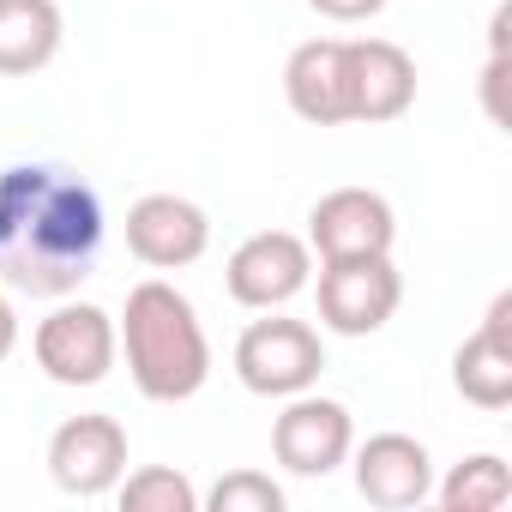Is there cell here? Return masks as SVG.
Listing matches in <instances>:
<instances>
[{"instance_id":"8992f818","label":"cell","mask_w":512,"mask_h":512,"mask_svg":"<svg viewBox=\"0 0 512 512\" xmlns=\"http://www.w3.org/2000/svg\"><path fill=\"white\" fill-rule=\"evenodd\" d=\"M308 284H314V247H308V235H290V229H260V235H247V241L229 253V266H223L229 302H241V308H253V314L290 308Z\"/></svg>"},{"instance_id":"6da1fadb","label":"cell","mask_w":512,"mask_h":512,"mask_svg":"<svg viewBox=\"0 0 512 512\" xmlns=\"http://www.w3.org/2000/svg\"><path fill=\"white\" fill-rule=\"evenodd\" d=\"M103 253V199L79 169L13 163L0 169V284L13 296L61 302Z\"/></svg>"},{"instance_id":"8fae6325","label":"cell","mask_w":512,"mask_h":512,"mask_svg":"<svg viewBox=\"0 0 512 512\" xmlns=\"http://www.w3.org/2000/svg\"><path fill=\"white\" fill-rule=\"evenodd\" d=\"M392 241H398V217L374 187H332L308 211L314 260H368V253H392Z\"/></svg>"},{"instance_id":"5b68a950","label":"cell","mask_w":512,"mask_h":512,"mask_svg":"<svg viewBox=\"0 0 512 512\" xmlns=\"http://www.w3.org/2000/svg\"><path fill=\"white\" fill-rule=\"evenodd\" d=\"M320 326L338 338H374L398 302H404V278L392 266V253H368V260H320Z\"/></svg>"},{"instance_id":"52a82bcc","label":"cell","mask_w":512,"mask_h":512,"mask_svg":"<svg viewBox=\"0 0 512 512\" xmlns=\"http://www.w3.org/2000/svg\"><path fill=\"white\" fill-rule=\"evenodd\" d=\"M356 446V422L338 398H320L314 386L284 398L278 422H272V458L290 476H332Z\"/></svg>"},{"instance_id":"d6986e66","label":"cell","mask_w":512,"mask_h":512,"mask_svg":"<svg viewBox=\"0 0 512 512\" xmlns=\"http://www.w3.org/2000/svg\"><path fill=\"white\" fill-rule=\"evenodd\" d=\"M500 91H506V49H488V61H482V109H488L494 127H506V103H500Z\"/></svg>"},{"instance_id":"5bb4252c","label":"cell","mask_w":512,"mask_h":512,"mask_svg":"<svg viewBox=\"0 0 512 512\" xmlns=\"http://www.w3.org/2000/svg\"><path fill=\"white\" fill-rule=\"evenodd\" d=\"M284 103L308 127H350L344 97V37H308L284 61Z\"/></svg>"},{"instance_id":"9a60e30c","label":"cell","mask_w":512,"mask_h":512,"mask_svg":"<svg viewBox=\"0 0 512 512\" xmlns=\"http://www.w3.org/2000/svg\"><path fill=\"white\" fill-rule=\"evenodd\" d=\"M67 19L55 0H0V79H31L61 55Z\"/></svg>"},{"instance_id":"277c9868","label":"cell","mask_w":512,"mask_h":512,"mask_svg":"<svg viewBox=\"0 0 512 512\" xmlns=\"http://www.w3.org/2000/svg\"><path fill=\"white\" fill-rule=\"evenodd\" d=\"M31 356H37V368L55 380V386H103L109 374H115V362H121V338H115V314H103L97 302H67L61 296V308L49 314V320H37V332H31Z\"/></svg>"},{"instance_id":"e0dca14e","label":"cell","mask_w":512,"mask_h":512,"mask_svg":"<svg viewBox=\"0 0 512 512\" xmlns=\"http://www.w3.org/2000/svg\"><path fill=\"white\" fill-rule=\"evenodd\" d=\"M115 500L121 512H199V488L187 470L175 464H145V470H127L115 482Z\"/></svg>"},{"instance_id":"3957f363","label":"cell","mask_w":512,"mask_h":512,"mask_svg":"<svg viewBox=\"0 0 512 512\" xmlns=\"http://www.w3.org/2000/svg\"><path fill=\"white\" fill-rule=\"evenodd\" d=\"M326 374V344L308 320H290L272 308V320H253L241 338H235V380L253 392V398H296L308 386H320Z\"/></svg>"},{"instance_id":"2e32d148","label":"cell","mask_w":512,"mask_h":512,"mask_svg":"<svg viewBox=\"0 0 512 512\" xmlns=\"http://www.w3.org/2000/svg\"><path fill=\"white\" fill-rule=\"evenodd\" d=\"M434 500L446 512H500L512 500V470L500 452H470L446 470V482L434 476Z\"/></svg>"},{"instance_id":"ac0fdd59","label":"cell","mask_w":512,"mask_h":512,"mask_svg":"<svg viewBox=\"0 0 512 512\" xmlns=\"http://www.w3.org/2000/svg\"><path fill=\"white\" fill-rule=\"evenodd\" d=\"M199 506H211V512H284V488L266 470H229V476H217L211 494H199Z\"/></svg>"},{"instance_id":"9c48e42d","label":"cell","mask_w":512,"mask_h":512,"mask_svg":"<svg viewBox=\"0 0 512 512\" xmlns=\"http://www.w3.org/2000/svg\"><path fill=\"white\" fill-rule=\"evenodd\" d=\"M211 247V217L187 193H145L127 205V253L151 272L199 266Z\"/></svg>"},{"instance_id":"4fadbf2b","label":"cell","mask_w":512,"mask_h":512,"mask_svg":"<svg viewBox=\"0 0 512 512\" xmlns=\"http://www.w3.org/2000/svg\"><path fill=\"white\" fill-rule=\"evenodd\" d=\"M452 386L476 410L512 404V290H500L482 314V326L452 350Z\"/></svg>"},{"instance_id":"7a4b0ae2","label":"cell","mask_w":512,"mask_h":512,"mask_svg":"<svg viewBox=\"0 0 512 512\" xmlns=\"http://www.w3.org/2000/svg\"><path fill=\"white\" fill-rule=\"evenodd\" d=\"M115 338H121V356H127V374L139 386V398L151 404H187L205 392L211 380V338L199 326V308L163 284V278H145L127 290V308L115 320Z\"/></svg>"},{"instance_id":"ba28073f","label":"cell","mask_w":512,"mask_h":512,"mask_svg":"<svg viewBox=\"0 0 512 512\" xmlns=\"http://www.w3.org/2000/svg\"><path fill=\"white\" fill-rule=\"evenodd\" d=\"M49 476L61 494H79V500L115 494V482L127 476V428L103 410L67 416L49 434Z\"/></svg>"},{"instance_id":"7c38bea8","label":"cell","mask_w":512,"mask_h":512,"mask_svg":"<svg viewBox=\"0 0 512 512\" xmlns=\"http://www.w3.org/2000/svg\"><path fill=\"white\" fill-rule=\"evenodd\" d=\"M356 470V494L380 512H410V506H428L434 500V458L416 434H368L362 446H350L344 458Z\"/></svg>"},{"instance_id":"44dd1931","label":"cell","mask_w":512,"mask_h":512,"mask_svg":"<svg viewBox=\"0 0 512 512\" xmlns=\"http://www.w3.org/2000/svg\"><path fill=\"white\" fill-rule=\"evenodd\" d=\"M19 350V308H13V296L0 290V362H7Z\"/></svg>"},{"instance_id":"ffe728a7","label":"cell","mask_w":512,"mask_h":512,"mask_svg":"<svg viewBox=\"0 0 512 512\" xmlns=\"http://www.w3.org/2000/svg\"><path fill=\"white\" fill-rule=\"evenodd\" d=\"M308 7L320 19H332V25H368V19L386 13V0H308Z\"/></svg>"},{"instance_id":"30bf717a","label":"cell","mask_w":512,"mask_h":512,"mask_svg":"<svg viewBox=\"0 0 512 512\" xmlns=\"http://www.w3.org/2000/svg\"><path fill=\"white\" fill-rule=\"evenodd\" d=\"M344 97L350 121L386 127L416 103V61L392 37H344Z\"/></svg>"}]
</instances>
